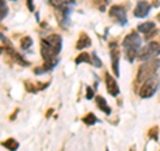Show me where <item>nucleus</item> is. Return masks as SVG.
<instances>
[{
	"label": "nucleus",
	"instance_id": "nucleus-23",
	"mask_svg": "<svg viewBox=\"0 0 160 151\" xmlns=\"http://www.w3.org/2000/svg\"><path fill=\"white\" fill-rule=\"evenodd\" d=\"M158 20H159V22H160V13H159V16H158Z\"/></svg>",
	"mask_w": 160,
	"mask_h": 151
},
{
	"label": "nucleus",
	"instance_id": "nucleus-17",
	"mask_svg": "<svg viewBox=\"0 0 160 151\" xmlns=\"http://www.w3.org/2000/svg\"><path fill=\"white\" fill-rule=\"evenodd\" d=\"M7 12H8V8L6 6V2H4V0H0V20H3L7 16Z\"/></svg>",
	"mask_w": 160,
	"mask_h": 151
},
{
	"label": "nucleus",
	"instance_id": "nucleus-4",
	"mask_svg": "<svg viewBox=\"0 0 160 151\" xmlns=\"http://www.w3.org/2000/svg\"><path fill=\"white\" fill-rule=\"evenodd\" d=\"M158 84H159V82H158V78H156V76H152V78L147 79L146 82H143V86L140 87L139 95H140L142 98H144V99L151 98L152 95L156 92Z\"/></svg>",
	"mask_w": 160,
	"mask_h": 151
},
{
	"label": "nucleus",
	"instance_id": "nucleus-22",
	"mask_svg": "<svg viewBox=\"0 0 160 151\" xmlns=\"http://www.w3.org/2000/svg\"><path fill=\"white\" fill-rule=\"evenodd\" d=\"M27 4H28V8H29V11H33L35 7H33V3H32V0H27Z\"/></svg>",
	"mask_w": 160,
	"mask_h": 151
},
{
	"label": "nucleus",
	"instance_id": "nucleus-5",
	"mask_svg": "<svg viewBox=\"0 0 160 151\" xmlns=\"http://www.w3.org/2000/svg\"><path fill=\"white\" fill-rule=\"evenodd\" d=\"M109 16L113 18L119 24H122V26L127 24V15H126V11H124L123 7H120V6L111 7V9H109Z\"/></svg>",
	"mask_w": 160,
	"mask_h": 151
},
{
	"label": "nucleus",
	"instance_id": "nucleus-18",
	"mask_svg": "<svg viewBox=\"0 0 160 151\" xmlns=\"http://www.w3.org/2000/svg\"><path fill=\"white\" fill-rule=\"evenodd\" d=\"M32 46V39L29 38V36H24L23 39H22V48H29Z\"/></svg>",
	"mask_w": 160,
	"mask_h": 151
},
{
	"label": "nucleus",
	"instance_id": "nucleus-11",
	"mask_svg": "<svg viewBox=\"0 0 160 151\" xmlns=\"http://www.w3.org/2000/svg\"><path fill=\"white\" fill-rule=\"evenodd\" d=\"M91 46V39L87 34H82L80 35V38L78 40V44H76V48L78 49H83V48H87Z\"/></svg>",
	"mask_w": 160,
	"mask_h": 151
},
{
	"label": "nucleus",
	"instance_id": "nucleus-24",
	"mask_svg": "<svg viewBox=\"0 0 160 151\" xmlns=\"http://www.w3.org/2000/svg\"><path fill=\"white\" fill-rule=\"evenodd\" d=\"M0 54H2V48H0Z\"/></svg>",
	"mask_w": 160,
	"mask_h": 151
},
{
	"label": "nucleus",
	"instance_id": "nucleus-19",
	"mask_svg": "<svg viewBox=\"0 0 160 151\" xmlns=\"http://www.w3.org/2000/svg\"><path fill=\"white\" fill-rule=\"evenodd\" d=\"M91 58H92V60H93V64H95V67H102V66H103L102 60H100V59L98 58V55L95 54V52L92 54V56H91Z\"/></svg>",
	"mask_w": 160,
	"mask_h": 151
},
{
	"label": "nucleus",
	"instance_id": "nucleus-2",
	"mask_svg": "<svg viewBox=\"0 0 160 151\" xmlns=\"http://www.w3.org/2000/svg\"><path fill=\"white\" fill-rule=\"evenodd\" d=\"M160 67V60H148V62H144V64H142L139 68L138 72V82H146L147 79L156 76V71Z\"/></svg>",
	"mask_w": 160,
	"mask_h": 151
},
{
	"label": "nucleus",
	"instance_id": "nucleus-15",
	"mask_svg": "<svg viewBox=\"0 0 160 151\" xmlns=\"http://www.w3.org/2000/svg\"><path fill=\"white\" fill-rule=\"evenodd\" d=\"M76 64H80V63H91V56L89 54H80L79 56L76 58Z\"/></svg>",
	"mask_w": 160,
	"mask_h": 151
},
{
	"label": "nucleus",
	"instance_id": "nucleus-13",
	"mask_svg": "<svg viewBox=\"0 0 160 151\" xmlns=\"http://www.w3.org/2000/svg\"><path fill=\"white\" fill-rule=\"evenodd\" d=\"M96 103H98V106L100 107V110H103V111L106 112L107 115L111 114V108H109V106L107 104L106 99H104L103 96H96Z\"/></svg>",
	"mask_w": 160,
	"mask_h": 151
},
{
	"label": "nucleus",
	"instance_id": "nucleus-14",
	"mask_svg": "<svg viewBox=\"0 0 160 151\" xmlns=\"http://www.w3.org/2000/svg\"><path fill=\"white\" fill-rule=\"evenodd\" d=\"M3 146L6 148H8L9 151H16L18 147H19V143L15 139H8V140H6V142H3Z\"/></svg>",
	"mask_w": 160,
	"mask_h": 151
},
{
	"label": "nucleus",
	"instance_id": "nucleus-12",
	"mask_svg": "<svg viewBox=\"0 0 160 151\" xmlns=\"http://www.w3.org/2000/svg\"><path fill=\"white\" fill-rule=\"evenodd\" d=\"M49 3L56 8L66 9V8H69V4H71V6L75 4V0H49Z\"/></svg>",
	"mask_w": 160,
	"mask_h": 151
},
{
	"label": "nucleus",
	"instance_id": "nucleus-21",
	"mask_svg": "<svg viewBox=\"0 0 160 151\" xmlns=\"http://www.w3.org/2000/svg\"><path fill=\"white\" fill-rule=\"evenodd\" d=\"M156 127H155V128H151V133H149V135H151V137L152 138H155V139H158V134H156Z\"/></svg>",
	"mask_w": 160,
	"mask_h": 151
},
{
	"label": "nucleus",
	"instance_id": "nucleus-9",
	"mask_svg": "<svg viewBox=\"0 0 160 151\" xmlns=\"http://www.w3.org/2000/svg\"><path fill=\"white\" fill-rule=\"evenodd\" d=\"M46 42L51 46L53 49H56L58 52H60V49H62V38L59 36V35H49V36H47L46 39Z\"/></svg>",
	"mask_w": 160,
	"mask_h": 151
},
{
	"label": "nucleus",
	"instance_id": "nucleus-6",
	"mask_svg": "<svg viewBox=\"0 0 160 151\" xmlns=\"http://www.w3.org/2000/svg\"><path fill=\"white\" fill-rule=\"evenodd\" d=\"M149 11H151L149 3L144 2V0H140V2H138L136 7H135V9H133V15L136 18H146L149 13Z\"/></svg>",
	"mask_w": 160,
	"mask_h": 151
},
{
	"label": "nucleus",
	"instance_id": "nucleus-10",
	"mask_svg": "<svg viewBox=\"0 0 160 151\" xmlns=\"http://www.w3.org/2000/svg\"><path fill=\"white\" fill-rule=\"evenodd\" d=\"M138 29L142 34H147V38L152 36L153 35V29H155V23L153 22H147V23H143L138 27Z\"/></svg>",
	"mask_w": 160,
	"mask_h": 151
},
{
	"label": "nucleus",
	"instance_id": "nucleus-1",
	"mask_svg": "<svg viewBox=\"0 0 160 151\" xmlns=\"http://www.w3.org/2000/svg\"><path fill=\"white\" fill-rule=\"evenodd\" d=\"M142 47V39L136 32H131L129 35H127L123 40V48L124 52H126V58L128 62H133L136 55L139 54V49Z\"/></svg>",
	"mask_w": 160,
	"mask_h": 151
},
{
	"label": "nucleus",
	"instance_id": "nucleus-8",
	"mask_svg": "<svg viewBox=\"0 0 160 151\" xmlns=\"http://www.w3.org/2000/svg\"><path fill=\"white\" fill-rule=\"evenodd\" d=\"M106 84H107V90L108 92L112 95V96H118L120 90H119V86L116 83V80H115L109 74H106Z\"/></svg>",
	"mask_w": 160,
	"mask_h": 151
},
{
	"label": "nucleus",
	"instance_id": "nucleus-16",
	"mask_svg": "<svg viewBox=\"0 0 160 151\" xmlns=\"http://www.w3.org/2000/svg\"><path fill=\"white\" fill-rule=\"evenodd\" d=\"M83 122L86 123V124H91L92 126V124H95V123L98 122V118L95 117L93 114H88V115H86V117L83 118Z\"/></svg>",
	"mask_w": 160,
	"mask_h": 151
},
{
	"label": "nucleus",
	"instance_id": "nucleus-25",
	"mask_svg": "<svg viewBox=\"0 0 160 151\" xmlns=\"http://www.w3.org/2000/svg\"><path fill=\"white\" fill-rule=\"evenodd\" d=\"M13 2H16V0H13Z\"/></svg>",
	"mask_w": 160,
	"mask_h": 151
},
{
	"label": "nucleus",
	"instance_id": "nucleus-7",
	"mask_svg": "<svg viewBox=\"0 0 160 151\" xmlns=\"http://www.w3.org/2000/svg\"><path fill=\"white\" fill-rule=\"evenodd\" d=\"M119 59H120V51L116 43H111V62H112L113 72L116 76H119Z\"/></svg>",
	"mask_w": 160,
	"mask_h": 151
},
{
	"label": "nucleus",
	"instance_id": "nucleus-3",
	"mask_svg": "<svg viewBox=\"0 0 160 151\" xmlns=\"http://www.w3.org/2000/svg\"><path fill=\"white\" fill-rule=\"evenodd\" d=\"M160 55V44L156 42H151L148 43L147 46H144L138 54V59L139 60H144V62H148V60H152L155 58H158Z\"/></svg>",
	"mask_w": 160,
	"mask_h": 151
},
{
	"label": "nucleus",
	"instance_id": "nucleus-20",
	"mask_svg": "<svg viewBox=\"0 0 160 151\" xmlns=\"http://www.w3.org/2000/svg\"><path fill=\"white\" fill-rule=\"evenodd\" d=\"M93 96V90L91 87H87V99H91Z\"/></svg>",
	"mask_w": 160,
	"mask_h": 151
}]
</instances>
